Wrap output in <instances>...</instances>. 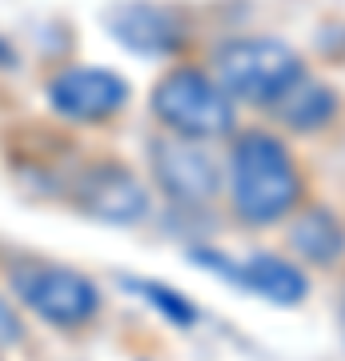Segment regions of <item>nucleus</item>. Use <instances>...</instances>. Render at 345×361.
Listing matches in <instances>:
<instances>
[{"label": "nucleus", "mask_w": 345, "mask_h": 361, "mask_svg": "<svg viewBox=\"0 0 345 361\" xmlns=\"http://www.w3.org/2000/svg\"><path fill=\"white\" fill-rule=\"evenodd\" d=\"M193 261H201V265H217L225 277L249 285L253 293L269 297V301H277V305H293V301L305 297V277L282 257H249L241 269H237V265H225V261H217V257H209V253H193Z\"/></svg>", "instance_id": "nucleus-8"}, {"label": "nucleus", "mask_w": 345, "mask_h": 361, "mask_svg": "<svg viewBox=\"0 0 345 361\" xmlns=\"http://www.w3.org/2000/svg\"><path fill=\"white\" fill-rule=\"evenodd\" d=\"M13 285L28 310H37V317H44L49 325H61V329H80L101 310V297H97L92 281L73 269H56V265L16 269Z\"/></svg>", "instance_id": "nucleus-4"}, {"label": "nucleus", "mask_w": 345, "mask_h": 361, "mask_svg": "<svg viewBox=\"0 0 345 361\" xmlns=\"http://www.w3.org/2000/svg\"><path fill=\"white\" fill-rule=\"evenodd\" d=\"M301 77L297 52L282 40L269 37H245L233 40L217 52V80L221 89L241 97V101L273 104L293 80Z\"/></svg>", "instance_id": "nucleus-2"}, {"label": "nucleus", "mask_w": 345, "mask_h": 361, "mask_svg": "<svg viewBox=\"0 0 345 361\" xmlns=\"http://www.w3.org/2000/svg\"><path fill=\"white\" fill-rule=\"evenodd\" d=\"M16 341H25V322L0 293V345H16Z\"/></svg>", "instance_id": "nucleus-12"}, {"label": "nucleus", "mask_w": 345, "mask_h": 361, "mask_svg": "<svg viewBox=\"0 0 345 361\" xmlns=\"http://www.w3.org/2000/svg\"><path fill=\"white\" fill-rule=\"evenodd\" d=\"M273 104H277V116H282L289 129H317L333 113V92L325 85H317V80L297 77Z\"/></svg>", "instance_id": "nucleus-11"}, {"label": "nucleus", "mask_w": 345, "mask_h": 361, "mask_svg": "<svg viewBox=\"0 0 345 361\" xmlns=\"http://www.w3.org/2000/svg\"><path fill=\"white\" fill-rule=\"evenodd\" d=\"M77 201L89 209L92 217L116 221V225H128V221L145 217V189L137 185V177L125 173L121 165L92 169L89 177L80 180V197Z\"/></svg>", "instance_id": "nucleus-7"}, {"label": "nucleus", "mask_w": 345, "mask_h": 361, "mask_svg": "<svg viewBox=\"0 0 345 361\" xmlns=\"http://www.w3.org/2000/svg\"><path fill=\"white\" fill-rule=\"evenodd\" d=\"M153 109L173 133L201 141V137H221L233 129V104L229 92L201 77L197 68H173L153 92Z\"/></svg>", "instance_id": "nucleus-3"}, {"label": "nucleus", "mask_w": 345, "mask_h": 361, "mask_svg": "<svg viewBox=\"0 0 345 361\" xmlns=\"http://www.w3.org/2000/svg\"><path fill=\"white\" fill-rule=\"evenodd\" d=\"M153 169H157L161 189H165L169 197L185 201V205L209 201V197L217 193V185H221L217 161L205 153V149H197V145H181V141L157 145Z\"/></svg>", "instance_id": "nucleus-6"}, {"label": "nucleus", "mask_w": 345, "mask_h": 361, "mask_svg": "<svg viewBox=\"0 0 345 361\" xmlns=\"http://www.w3.org/2000/svg\"><path fill=\"white\" fill-rule=\"evenodd\" d=\"M289 241L301 257L317 261V265H333V261L341 257L345 249V237H341V225L325 213V209H309L301 217L293 221V229H289Z\"/></svg>", "instance_id": "nucleus-10"}, {"label": "nucleus", "mask_w": 345, "mask_h": 361, "mask_svg": "<svg viewBox=\"0 0 345 361\" xmlns=\"http://www.w3.org/2000/svg\"><path fill=\"white\" fill-rule=\"evenodd\" d=\"M109 28L116 32V40H125L128 49L145 56L169 52L177 44V20L157 4H121L109 13Z\"/></svg>", "instance_id": "nucleus-9"}, {"label": "nucleus", "mask_w": 345, "mask_h": 361, "mask_svg": "<svg viewBox=\"0 0 345 361\" xmlns=\"http://www.w3.org/2000/svg\"><path fill=\"white\" fill-rule=\"evenodd\" d=\"M13 65V49H8V40L0 37V68H8Z\"/></svg>", "instance_id": "nucleus-13"}, {"label": "nucleus", "mask_w": 345, "mask_h": 361, "mask_svg": "<svg viewBox=\"0 0 345 361\" xmlns=\"http://www.w3.org/2000/svg\"><path fill=\"white\" fill-rule=\"evenodd\" d=\"M125 80L109 68H64L49 85V101L61 116L73 121H104L125 104Z\"/></svg>", "instance_id": "nucleus-5"}, {"label": "nucleus", "mask_w": 345, "mask_h": 361, "mask_svg": "<svg viewBox=\"0 0 345 361\" xmlns=\"http://www.w3.org/2000/svg\"><path fill=\"white\" fill-rule=\"evenodd\" d=\"M233 205L249 225H269L282 213H289L297 201V169L282 141H273L265 133H249L233 149Z\"/></svg>", "instance_id": "nucleus-1"}]
</instances>
